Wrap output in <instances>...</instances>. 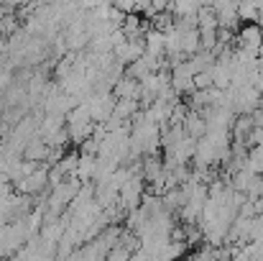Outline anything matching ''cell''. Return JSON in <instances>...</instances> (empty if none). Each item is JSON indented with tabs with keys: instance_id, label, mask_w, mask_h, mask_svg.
<instances>
[{
	"instance_id": "6da1fadb",
	"label": "cell",
	"mask_w": 263,
	"mask_h": 261,
	"mask_svg": "<svg viewBox=\"0 0 263 261\" xmlns=\"http://www.w3.org/2000/svg\"><path fill=\"white\" fill-rule=\"evenodd\" d=\"M238 3H240V0H212V3H210V5H212V10L217 13V21H220V26H222V28L235 31V26H238V21H240Z\"/></svg>"
},
{
	"instance_id": "7a4b0ae2",
	"label": "cell",
	"mask_w": 263,
	"mask_h": 261,
	"mask_svg": "<svg viewBox=\"0 0 263 261\" xmlns=\"http://www.w3.org/2000/svg\"><path fill=\"white\" fill-rule=\"evenodd\" d=\"M263 44V31L261 26L253 21L251 26H246V28H240L238 31V46H243V49H253V51H258Z\"/></svg>"
},
{
	"instance_id": "3957f363",
	"label": "cell",
	"mask_w": 263,
	"mask_h": 261,
	"mask_svg": "<svg viewBox=\"0 0 263 261\" xmlns=\"http://www.w3.org/2000/svg\"><path fill=\"white\" fill-rule=\"evenodd\" d=\"M95 169H97V154H80L77 177L82 182H89V179H95Z\"/></svg>"
},
{
	"instance_id": "277c9868",
	"label": "cell",
	"mask_w": 263,
	"mask_h": 261,
	"mask_svg": "<svg viewBox=\"0 0 263 261\" xmlns=\"http://www.w3.org/2000/svg\"><path fill=\"white\" fill-rule=\"evenodd\" d=\"M238 13H240V21H256L258 23V15H261V8L253 3V0H240L238 3Z\"/></svg>"
},
{
	"instance_id": "5b68a950",
	"label": "cell",
	"mask_w": 263,
	"mask_h": 261,
	"mask_svg": "<svg viewBox=\"0 0 263 261\" xmlns=\"http://www.w3.org/2000/svg\"><path fill=\"white\" fill-rule=\"evenodd\" d=\"M215 85V77H212V69H202V72H194V87L197 90H207V87Z\"/></svg>"
},
{
	"instance_id": "8992f818",
	"label": "cell",
	"mask_w": 263,
	"mask_h": 261,
	"mask_svg": "<svg viewBox=\"0 0 263 261\" xmlns=\"http://www.w3.org/2000/svg\"><path fill=\"white\" fill-rule=\"evenodd\" d=\"M246 195H248V197H263V177L261 174H253V179H251Z\"/></svg>"
},
{
	"instance_id": "52a82bcc",
	"label": "cell",
	"mask_w": 263,
	"mask_h": 261,
	"mask_svg": "<svg viewBox=\"0 0 263 261\" xmlns=\"http://www.w3.org/2000/svg\"><path fill=\"white\" fill-rule=\"evenodd\" d=\"M156 10H169V5H172V0H148Z\"/></svg>"
},
{
	"instance_id": "ba28073f",
	"label": "cell",
	"mask_w": 263,
	"mask_h": 261,
	"mask_svg": "<svg viewBox=\"0 0 263 261\" xmlns=\"http://www.w3.org/2000/svg\"><path fill=\"white\" fill-rule=\"evenodd\" d=\"M0 149H3V141H0Z\"/></svg>"
}]
</instances>
